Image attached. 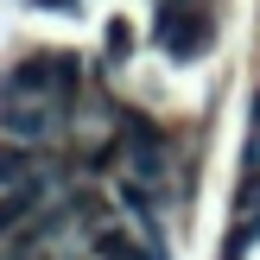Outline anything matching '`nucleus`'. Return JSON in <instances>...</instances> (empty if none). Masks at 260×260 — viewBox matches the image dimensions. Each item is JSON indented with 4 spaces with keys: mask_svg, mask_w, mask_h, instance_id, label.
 <instances>
[{
    "mask_svg": "<svg viewBox=\"0 0 260 260\" xmlns=\"http://www.w3.org/2000/svg\"><path fill=\"white\" fill-rule=\"evenodd\" d=\"M210 45V13H203V0H165L159 7V51L165 57H197V51Z\"/></svg>",
    "mask_w": 260,
    "mask_h": 260,
    "instance_id": "obj_1",
    "label": "nucleus"
},
{
    "mask_svg": "<svg viewBox=\"0 0 260 260\" xmlns=\"http://www.w3.org/2000/svg\"><path fill=\"white\" fill-rule=\"evenodd\" d=\"M127 140H134V178H140V184H159V178H165L159 127H152V121H140V114H127Z\"/></svg>",
    "mask_w": 260,
    "mask_h": 260,
    "instance_id": "obj_2",
    "label": "nucleus"
},
{
    "mask_svg": "<svg viewBox=\"0 0 260 260\" xmlns=\"http://www.w3.org/2000/svg\"><path fill=\"white\" fill-rule=\"evenodd\" d=\"M45 127H51V114H38V108H13V102H0V134H7V140H19V146H25V140H38Z\"/></svg>",
    "mask_w": 260,
    "mask_h": 260,
    "instance_id": "obj_3",
    "label": "nucleus"
},
{
    "mask_svg": "<svg viewBox=\"0 0 260 260\" xmlns=\"http://www.w3.org/2000/svg\"><path fill=\"white\" fill-rule=\"evenodd\" d=\"M19 184H32V146L0 140V190H19Z\"/></svg>",
    "mask_w": 260,
    "mask_h": 260,
    "instance_id": "obj_4",
    "label": "nucleus"
},
{
    "mask_svg": "<svg viewBox=\"0 0 260 260\" xmlns=\"http://www.w3.org/2000/svg\"><path fill=\"white\" fill-rule=\"evenodd\" d=\"M95 254H102V260H152V248L134 241L127 229H95Z\"/></svg>",
    "mask_w": 260,
    "mask_h": 260,
    "instance_id": "obj_5",
    "label": "nucleus"
},
{
    "mask_svg": "<svg viewBox=\"0 0 260 260\" xmlns=\"http://www.w3.org/2000/svg\"><path fill=\"white\" fill-rule=\"evenodd\" d=\"M38 210V184H19V190H7L0 197V235H19V222Z\"/></svg>",
    "mask_w": 260,
    "mask_h": 260,
    "instance_id": "obj_6",
    "label": "nucleus"
},
{
    "mask_svg": "<svg viewBox=\"0 0 260 260\" xmlns=\"http://www.w3.org/2000/svg\"><path fill=\"white\" fill-rule=\"evenodd\" d=\"M7 89H32V95H51V51H45V57H25L19 70L7 76Z\"/></svg>",
    "mask_w": 260,
    "mask_h": 260,
    "instance_id": "obj_7",
    "label": "nucleus"
},
{
    "mask_svg": "<svg viewBox=\"0 0 260 260\" xmlns=\"http://www.w3.org/2000/svg\"><path fill=\"white\" fill-rule=\"evenodd\" d=\"M76 83H83V63H76V57H57V51H51V95H70Z\"/></svg>",
    "mask_w": 260,
    "mask_h": 260,
    "instance_id": "obj_8",
    "label": "nucleus"
},
{
    "mask_svg": "<svg viewBox=\"0 0 260 260\" xmlns=\"http://www.w3.org/2000/svg\"><path fill=\"white\" fill-rule=\"evenodd\" d=\"M121 51H127V25L114 19V25H108V57H121Z\"/></svg>",
    "mask_w": 260,
    "mask_h": 260,
    "instance_id": "obj_9",
    "label": "nucleus"
},
{
    "mask_svg": "<svg viewBox=\"0 0 260 260\" xmlns=\"http://www.w3.org/2000/svg\"><path fill=\"white\" fill-rule=\"evenodd\" d=\"M254 134H260V95H254Z\"/></svg>",
    "mask_w": 260,
    "mask_h": 260,
    "instance_id": "obj_10",
    "label": "nucleus"
}]
</instances>
